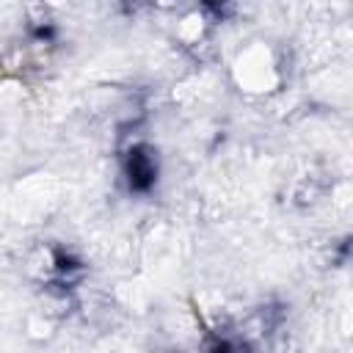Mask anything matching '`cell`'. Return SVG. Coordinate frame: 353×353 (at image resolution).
<instances>
[{"label": "cell", "mask_w": 353, "mask_h": 353, "mask_svg": "<svg viewBox=\"0 0 353 353\" xmlns=\"http://www.w3.org/2000/svg\"><path fill=\"white\" fill-rule=\"evenodd\" d=\"M152 176H154V168H152L149 157L141 154V152H135V154L130 157V185L141 190V188H146V185L152 182Z\"/></svg>", "instance_id": "1"}]
</instances>
